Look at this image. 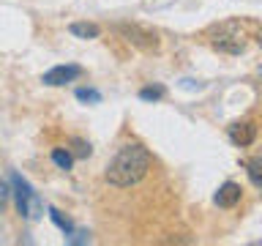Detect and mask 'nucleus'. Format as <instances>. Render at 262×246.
<instances>
[{"mask_svg": "<svg viewBox=\"0 0 262 246\" xmlns=\"http://www.w3.org/2000/svg\"><path fill=\"white\" fill-rule=\"evenodd\" d=\"M227 134H229V139H232V145H237V148H246V145H251L254 139H257V123H251V120L232 123Z\"/></svg>", "mask_w": 262, "mask_h": 246, "instance_id": "obj_6", "label": "nucleus"}, {"mask_svg": "<svg viewBox=\"0 0 262 246\" xmlns=\"http://www.w3.org/2000/svg\"><path fill=\"white\" fill-rule=\"evenodd\" d=\"M241 197H243L241 183H235V180H227L224 186H219V192H216V197H213V202H216L219 208H235V205L241 202Z\"/></svg>", "mask_w": 262, "mask_h": 246, "instance_id": "obj_7", "label": "nucleus"}, {"mask_svg": "<svg viewBox=\"0 0 262 246\" xmlns=\"http://www.w3.org/2000/svg\"><path fill=\"white\" fill-rule=\"evenodd\" d=\"M11 186H8L6 183V180H0V211H3L6 208V205H8V200H11Z\"/></svg>", "mask_w": 262, "mask_h": 246, "instance_id": "obj_15", "label": "nucleus"}, {"mask_svg": "<svg viewBox=\"0 0 262 246\" xmlns=\"http://www.w3.org/2000/svg\"><path fill=\"white\" fill-rule=\"evenodd\" d=\"M210 44L216 47L219 52H227V55H241L243 49H246V36H243L241 30H237V25H235V22H227V25H221V28L213 30Z\"/></svg>", "mask_w": 262, "mask_h": 246, "instance_id": "obj_3", "label": "nucleus"}, {"mask_svg": "<svg viewBox=\"0 0 262 246\" xmlns=\"http://www.w3.org/2000/svg\"><path fill=\"white\" fill-rule=\"evenodd\" d=\"M150 164H153V156L145 145L128 142L112 156V161L106 164L104 178H106V183L115 186V189H131L147 175Z\"/></svg>", "mask_w": 262, "mask_h": 246, "instance_id": "obj_1", "label": "nucleus"}, {"mask_svg": "<svg viewBox=\"0 0 262 246\" xmlns=\"http://www.w3.org/2000/svg\"><path fill=\"white\" fill-rule=\"evenodd\" d=\"M49 216H52V221H55V224L63 230L66 235H71V233H74V224H71V219H69V216H63V213L57 211V208H49Z\"/></svg>", "mask_w": 262, "mask_h": 246, "instance_id": "obj_12", "label": "nucleus"}, {"mask_svg": "<svg viewBox=\"0 0 262 246\" xmlns=\"http://www.w3.org/2000/svg\"><path fill=\"white\" fill-rule=\"evenodd\" d=\"M164 93H167V90L161 85H147V88L139 90V98H142V101H159V98H164Z\"/></svg>", "mask_w": 262, "mask_h": 246, "instance_id": "obj_13", "label": "nucleus"}, {"mask_svg": "<svg viewBox=\"0 0 262 246\" xmlns=\"http://www.w3.org/2000/svg\"><path fill=\"white\" fill-rule=\"evenodd\" d=\"M115 30H118L120 36L128 41V44L145 49V52H156V49H159V36H156L153 30H145V28H139V25H131V22H120Z\"/></svg>", "mask_w": 262, "mask_h": 246, "instance_id": "obj_4", "label": "nucleus"}, {"mask_svg": "<svg viewBox=\"0 0 262 246\" xmlns=\"http://www.w3.org/2000/svg\"><path fill=\"white\" fill-rule=\"evenodd\" d=\"M71 153H74V159H88V156L93 153V148H90V142H85L82 137H71Z\"/></svg>", "mask_w": 262, "mask_h": 246, "instance_id": "obj_11", "label": "nucleus"}, {"mask_svg": "<svg viewBox=\"0 0 262 246\" xmlns=\"http://www.w3.org/2000/svg\"><path fill=\"white\" fill-rule=\"evenodd\" d=\"M259 44H262V30H259Z\"/></svg>", "mask_w": 262, "mask_h": 246, "instance_id": "obj_17", "label": "nucleus"}, {"mask_svg": "<svg viewBox=\"0 0 262 246\" xmlns=\"http://www.w3.org/2000/svg\"><path fill=\"white\" fill-rule=\"evenodd\" d=\"M246 172H249L251 183L257 189H262V156H254V159L246 161Z\"/></svg>", "mask_w": 262, "mask_h": 246, "instance_id": "obj_9", "label": "nucleus"}, {"mask_svg": "<svg viewBox=\"0 0 262 246\" xmlns=\"http://www.w3.org/2000/svg\"><path fill=\"white\" fill-rule=\"evenodd\" d=\"M52 161H55L60 170H71L74 153H71V151H63V148H52Z\"/></svg>", "mask_w": 262, "mask_h": 246, "instance_id": "obj_10", "label": "nucleus"}, {"mask_svg": "<svg viewBox=\"0 0 262 246\" xmlns=\"http://www.w3.org/2000/svg\"><path fill=\"white\" fill-rule=\"evenodd\" d=\"M77 98H79V101H88V104H98V101H101V93L93 90V88H79Z\"/></svg>", "mask_w": 262, "mask_h": 246, "instance_id": "obj_14", "label": "nucleus"}, {"mask_svg": "<svg viewBox=\"0 0 262 246\" xmlns=\"http://www.w3.org/2000/svg\"><path fill=\"white\" fill-rule=\"evenodd\" d=\"M79 74H82V69L77 63H66V66H55V69H49L44 77H41V82L57 88V85H66V82H74Z\"/></svg>", "mask_w": 262, "mask_h": 246, "instance_id": "obj_5", "label": "nucleus"}, {"mask_svg": "<svg viewBox=\"0 0 262 246\" xmlns=\"http://www.w3.org/2000/svg\"><path fill=\"white\" fill-rule=\"evenodd\" d=\"M259 77H262V66H259Z\"/></svg>", "mask_w": 262, "mask_h": 246, "instance_id": "obj_18", "label": "nucleus"}, {"mask_svg": "<svg viewBox=\"0 0 262 246\" xmlns=\"http://www.w3.org/2000/svg\"><path fill=\"white\" fill-rule=\"evenodd\" d=\"M11 192L16 197V211H19V216L25 219H38L41 211H44V205H41V200L36 197V192H33V186L25 180L22 175H11Z\"/></svg>", "mask_w": 262, "mask_h": 246, "instance_id": "obj_2", "label": "nucleus"}, {"mask_svg": "<svg viewBox=\"0 0 262 246\" xmlns=\"http://www.w3.org/2000/svg\"><path fill=\"white\" fill-rule=\"evenodd\" d=\"M88 241V233H77V238H69V243H85Z\"/></svg>", "mask_w": 262, "mask_h": 246, "instance_id": "obj_16", "label": "nucleus"}, {"mask_svg": "<svg viewBox=\"0 0 262 246\" xmlns=\"http://www.w3.org/2000/svg\"><path fill=\"white\" fill-rule=\"evenodd\" d=\"M69 33L77 38H98V33H101V28L93 22H71L69 25Z\"/></svg>", "mask_w": 262, "mask_h": 246, "instance_id": "obj_8", "label": "nucleus"}]
</instances>
